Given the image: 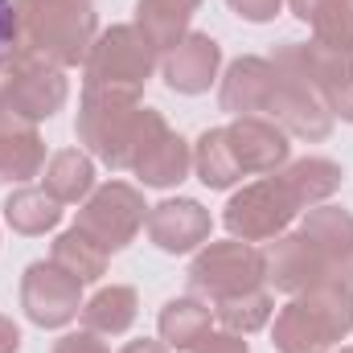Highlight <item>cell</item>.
Masks as SVG:
<instances>
[{
  "label": "cell",
  "mask_w": 353,
  "mask_h": 353,
  "mask_svg": "<svg viewBox=\"0 0 353 353\" xmlns=\"http://www.w3.org/2000/svg\"><path fill=\"white\" fill-rule=\"evenodd\" d=\"M83 288L87 283H79L54 259H37L21 275V308H25L29 325H37V329H66L79 321V312L87 304Z\"/></svg>",
  "instance_id": "obj_10"
},
{
  "label": "cell",
  "mask_w": 353,
  "mask_h": 353,
  "mask_svg": "<svg viewBox=\"0 0 353 353\" xmlns=\"http://www.w3.org/2000/svg\"><path fill=\"white\" fill-rule=\"evenodd\" d=\"M353 333V288L321 279L271 316L275 353H333Z\"/></svg>",
  "instance_id": "obj_2"
},
{
  "label": "cell",
  "mask_w": 353,
  "mask_h": 353,
  "mask_svg": "<svg viewBox=\"0 0 353 353\" xmlns=\"http://www.w3.org/2000/svg\"><path fill=\"white\" fill-rule=\"evenodd\" d=\"M337 353H353V345H341V350H337Z\"/></svg>",
  "instance_id": "obj_37"
},
{
  "label": "cell",
  "mask_w": 353,
  "mask_h": 353,
  "mask_svg": "<svg viewBox=\"0 0 353 353\" xmlns=\"http://www.w3.org/2000/svg\"><path fill=\"white\" fill-rule=\"evenodd\" d=\"M0 353H21V329L0 312Z\"/></svg>",
  "instance_id": "obj_34"
},
{
  "label": "cell",
  "mask_w": 353,
  "mask_h": 353,
  "mask_svg": "<svg viewBox=\"0 0 353 353\" xmlns=\"http://www.w3.org/2000/svg\"><path fill=\"white\" fill-rule=\"evenodd\" d=\"M50 259L62 267V271H70L79 283H99L103 275H107V251H99L94 243H90L83 230H62L58 239H54V247H50Z\"/></svg>",
  "instance_id": "obj_28"
},
{
  "label": "cell",
  "mask_w": 353,
  "mask_h": 353,
  "mask_svg": "<svg viewBox=\"0 0 353 353\" xmlns=\"http://www.w3.org/2000/svg\"><path fill=\"white\" fill-rule=\"evenodd\" d=\"M50 353H111V350H107V341H103L99 333L79 329V333H62V337L54 341V350H50Z\"/></svg>",
  "instance_id": "obj_32"
},
{
  "label": "cell",
  "mask_w": 353,
  "mask_h": 353,
  "mask_svg": "<svg viewBox=\"0 0 353 353\" xmlns=\"http://www.w3.org/2000/svg\"><path fill=\"white\" fill-rule=\"evenodd\" d=\"M157 333L161 341L176 353H193L210 333H214V308L197 296H173L161 316H157Z\"/></svg>",
  "instance_id": "obj_20"
},
{
  "label": "cell",
  "mask_w": 353,
  "mask_h": 353,
  "mask_svg": "<svg viewBox=\"0 0 353 353\" xmlns=\"http://www.w3.org/2000/svg\"><path fill=\"white\" fill-rule=\"evenodd\" d=\"M70 99V79L62 66L46 62L41 54L25 50L21 62L12 66L4 94H0V111L8 115H21L29 123H41V119H54Z\"/></svg>",
  "instance_id": "obj_9"
},
{
  "label": "cell",
  "mask_w": 353,
  "mask_h": 353,
  "mask_svg": "<svg viewBox=\"0 0 353 353\" xmlns=\"http://www.w3.org/2000/svg\"><path fill=\"white\" fill-rule=\"evenodd\" d=\"M161 79L173 94H205L222 79V46L210 33L189 29L173 50L161 58Z\"/></svg>",
  "instance_id": "obj_14"
},
{
  "label": "cell",
  "mask_w": 353,
  "mask_h": 353,
  "mask_svg": "<svg viewBox=\"0 0 353 353\" xmlns=\"http://www.w3.org/2000/svg\"><path fill=\"white\" fill-rule=\"evenodd\" d=\"M21 54H25V37H21L17 0H0V94H4V83H8L12 66L21 62Z\"/></svg>",
  "instance_id": "obj_30"
},
{
  "label": "cell",
  "mask_w": 353,
  "mask_h": 353,
  "mask_svg": "<svg viewBox=\"0 0 353 353\" xmlns=\"http://www.w3.org/2000/svg\"><path fill=\"white\" fill-rule=\"evenodd\" d=\"M271 62L300 79L308 90L321 94V103L329 107L333 119L341 123H353V54L350 50H333L325 41H283L275 46Z\"/></svg>",
  "instance_id": "obj_5"
},
{
  "label": "cell",
  "mask_w": 353,
  "mask_h": 353,
  "mask_svg": "<svg viewBox=\"0 0 353 353\" xmlns=\"http://www.w3.org/2000/svg\"><path fill=\"white\" fill-rule=\"evenodd\" d=\"M226 144L243 176H271L292 161V136L263 115H239L226 123Z\"/></svg>",
  "instance_id": "obj_12"
},
{
  "label": "cell",
  "mask_w": 353,
  "mask_h": 353,
  "mask_svg": "<svg viewBox=\"0 0 353 353\" xmlns=\"http://www.w3.org/2000/svg\"><path fill=\"white\" fill-rule=\"evenodd\" d=\"M263 263H267V288H275L283 296H300L312 283L333 279L325 259H321V251L300 230H288V234L271 239L263 247Z\"/></svg>",
  "instance_id": "obj_15"
},
{
  "label": "cell",
  "mask_w": 353,
  "mask_h": 353,
  "mask_svg": "<svg viewBox=\"0 0 353 353\" xmlns=\"http://www.w3.org/2000/svg\"><path fill=\"white\" fill-rule=\"evenodd\" d=\"M25 50L70 70L83 66L99 37V12L90 0H17Z\"/></svg>",
  "instance_id": "obj_3"
},
{
  "label": "cell",
  "mask_w": 353,
  "mask_h": 353,
  "mask_svg": "<svg viewBox=\"0 0 353 353\" xmlns=\"http://www.w3.org/2000/svg\"><path fill=\"white\" fill-rule=\"evenodd\" d=\"M79 316H83V329L99 333V337H123L136 325V316H140V296L128 283L99 288L87 304H83Z\"/></svg>",
  "instance_id": "obj_25"
},
{
  "label": "cell",
  "mask_w": 353,
  "mask_h": 353,
  "mask_svg": "<svg viewBox=\"0 0 353 353\" xmlns=\"http://www.w3.org/2000/svg\"><path fill=\"white\" fill-rule=\"evenodd\" d=\"M275 62L259 58V54H243L226 66V74L218 79V107L239 119V115H263L267 103H271V90H275Z\"/></svg>",
  "instance_id": "obj_16"
},
{
  "label": "cell",
  "mask_w": 353,
  "mask_h": 353,
  "mask_svg": "<svg viewBox=\"0 0 353 353\" xmlns=\"http://www.w3.org/2000/svg\"><path fill=\"white\" fill-rule=\"evenodd\" d=\"M4 222H8V230L12 234H25V239H41V234H50V230H58L62 226V201L58 197H50L41 185H17L8 197H4Z\"/></svg>",
  "instance_id": "obj_22"
},
{
  "label": "cell",
  "mask_w": 353,
  "mask_h": 353,
  "mask_svg": "<svg viewBox=\"0 0 353 353\" xmlns=\"http://www.w3.org/2000/svg\"><path fill=\"white\" fill-rule=\"evenodd\" d=\"M308 25H312L316 41L353 54V0H321Z\"/></svg>",
  "instance_id": "obj_29"
},
{
  "label": "cell",
  "mask_w": 353,
  "mask_h": 353,
  "mask_svg": "<svg viewBox=\"0 0 353 353\" xmlns=\"http://www.w3.org/2000/svg\"><path fill=\"white\" fill-rule=\"evenodd\" d=\"M279 181L288 185V193L296 197L300 210H312V205H325L341 189L345 169L329 157H300V161H288L279 169Z\"/></svg>",
  "instance_id": "obj_23"
},
{
  "label": "cell",
  "mask_w": 353,
  "mask_h": 353,
  "mask_svg": "<svg viewBox=\"0 0 353 353\" xmlns=\"http://www.w3.org/2000/svg\"><path fill=\"white\" fill-rule=\"evenodd\" d=\"M300 234L321 251L329 275L353 288V214L350 210L329 205V201L325 205H312V210H304Z\"/></svg>",
  "instance_id": "obj_17"
},
{
  "label": "cell",
  "mask_w": 353,
  "mask_h": 353,
  "mask_svg": "<svg viewBox=\"0 0 353 353\" xmlns=\"http://www.w3.org/2000/svg\"><path fill=\"white\" fill-rule=\"evenodd\" d=\"M148 210L152 205L144 201V193L136 185H128V181H103V185H94V193L79 205L74 230H83L99 251L119 255L144 230Z\"/></svg>",
  "instance_id": "obj_7"
},
{
  "label": "cell",
  "mask_w": 353,
  "mask_h": 353,
  "mask_svg": "<svg viewBox=\"0 0 353 353\" xmlns=\"http://www.w3.org/2000/svg\"><path fill=\"white\" fill-rule=\"evenodd\" d=\"M201 8V0H136V29L140 37L165 58L176 41L189 33L193 12Z\"/></svg>",
  "instance_id": "obj_21"
},
{
  "label": "cell",
  "mask_w": 353,
  "mask_h": 353,
  "mask_svg": "<svg viewBox=\"0 0 353 353\" xmlns=\"http://www.w3.org/2000/svg\"><path fill=\"white\" fill-rule=\"evenodd\" d=\"M316 4H321V0H288V8H292V17H296V21H304V25L312 21V12H316Z\"/></svg>",
  "instance_id": "obj_36"
},
{
  "label": "cell",
  "mask_w": 353,
  "mask_h": 353,
  "mask_svg": "<svg viewBox=\"0 0 353 353\" xmlns=\"http://www.w3.org/2000/svg\"><path fill=\"white\" fill-rule=\"evenodd\" d=\"M279 70V66H275ZM263 119L271 123H279L292 140H308V144H321V140H329V132H333V115H329V107L321 103V94L316 90H308L300 79H292V74H283L279 70V79H275V90H271V103H267Z\"/></svg>",
  "instance_id": "obj_13"
},
{
  "label": "cell",
  "mask_w": 353,
  "mask_h": 353,
  "mask_svg": "<svg viewBox=\"0 0 353 353\" xmlns=\"http://www.w3.org/2000/svg\"><path fill=\"white\" fill-rule=\"evenodd\" d=\"M46 169V140L37 123L0 111V181L4 185H25Z\"/></svg>",
  "instance_id": "obj_18"
},
{
  "label": "cell",
  "mask_w": 353,
  "mask_h": 353,
  "mask_svg": "<svg viewBox=\"0 0 353 353\" xmlns=\"http://www.w3.org/2000/svg\"><path fill=\"white\" fill-rule=\"evenodd\" d=\"M148 243L165 255H193L210 243L214 218L197 197H165L161 205L148 210Z\"/></svg>",
  "instance_id": "obj_11"
},
{
  "label": "cell",
  "mask_w": 353,
  "mask_h": 353,
  "mask_svg": "<svg viewBox=\"0 0 353 353\" xmlns=\"http://www.w3.org/2000/svg\"><path fill=\"white\" fill-rule=\"evenodd\" d=\"M267 288V263L263 247L243 243V239H222V243H205L201 251H193L189 263V296L218 304L243 292Z\"/></svg>",
  "instance_id": "obj_6"
},
{
  "label": "cell",
  "mask_w": 353,
  "mask_h": 353,
  "mask_svg": "<svg viewBox=\"0 0 353 353\" xmlns=\"http://www.w3.org/2000/svg\"><path fill=\"white\" fill-rule=\"evenodd\" d=\"M193 353H251V345H247V337H239V333H226V329H214L201 345Z\"/></svg>",
  "instance_id": "obj_33"
},
{
  "label": "cell",
  "mask_w": 353,
  "mask_h": 353,
  "mask_svg": "<svg viewBox=\"0 0 353 353\" xmlns=\"http://www.w3.org/2000/svg\"><path fill=\"white\" fill-rule=\"evenodd\" d=\"M288 0H226V8L239 17V21H251V25H267L283 12Z\"/></svg>",
  "instance_id": "obj_31"
},
{
  "label": "cell",
  "mask_w": 353,
  "mask_h": 353,
  "mask_svg": "<svg viewBox=\"0 0 353 353\" xmlns=\"http://www.w3.org/2000/svg\"><path fill=\"white\" fill-rule=\"evenodd\" d=\"M214 308V325H222L226 333H239V337H251L271 325L275 316V296L267 288H255V292H243V296H230V300H218L210 304Z\"/></svg>",
  "instance_id": "obj_27"
},
{
  "label": "cell",
  "mask_w": 353,
  "mask_h": 353,
  "mask_svg": "<svg viewBox=\"0 0 353 353\" xmlns=\"http://www.w3.org/2000/svg\"><path fill=\"white\" fill-rule=\"evenodd\" d=\"M193 173L205 189H234L243 169L234 165V152L226 144V128H205L193 140Z\"/></svg>",
  "instance_id": "obj_26"
},
{
  "label": "cell",
  "mask_w": 353,
  "mask_h": 353,
  "mask_svg": "<svg viewBox=\"0 0 353 353\" xmlns=\"http://www.w3.org/2000/svg\"><path fill=\"white\" fill-rule=\"evenodd\" d=\"M136 181L144 189H176L185 176L193 173V144L181 136V132H161L132 165Z\"/></svg>",
  "instance_id": "obj_19"
},
{
  "label": "cell",
  "mask_w": 353,
  "mask_h": 353,
  "mask_svg": "<svg viewBox=\"0 0 353 353\" xmlns=\"http://www.w3.org/2000/svg\"><path fill=\"white\" fill-rule=\"evenodd\" d=\"M157 70H161V54L140 37V29L111 25V29H99L83 62V90H115V94L140 99Z\"/></svg>",
  "instance_id": "obj_4"
},
{
  "label": "cell",
  "mask_w": 353,
  "mask_h": 353,
  "mask_svg": "<svg viewBox=\"0 0 353 353\" xmlns=\"http://www.w3.org/2000/svg\"><path fill=\"white\" fill-rule=\"evenodd\" d=\"M161 132H169V119L157 107H144L132 94L83 90V99H79V119H74L79 148L90 152L94 161H103L107 169H115V173H132L136 157Z\"/></svg>",
  "instance_id": "obj_1"
},
{
  "label": "cell",
  "mask_w": 353,
  "mask_h": 353,
  "mask_svg": "<svg viewBox=\"0 0 353 353\" xmlns=\"http://www.w3.org/2000/svg\"><path fill=\"white\" fill-rule=\"evenodd\" d=\"M41 189L58 197L62 205H83L94 193V157L83 148H62L46 161L41 169Z\"/></svg>",
  "instance_id": "obj_24"
},
{
  "label": "cell",
  "mask_w": 353,
  "mask_h": 353,
  "mask_svg": "<svg viewBox=\"0 0 353 353\" xmlns=\"http://www.w3.org/2000/svg\"><path fill=\"white\" fill-rule=\"evenodd\" d=\"M296 214H304V210L296 205V197L288 193L279 173H271L230 193V201L222 210V226L230 230V239H243V243L259 247V243H271V239L288 234Z\"/></svg>",
  "instance_id": "obj_8"
},
{
  "label": "cell",
  "mask_w": 353,
  "mask_h": 353,
  "mask_svg": "<svg viewBox=\"0 0 353 353\" xmlns=\"http://www.w3.org/2000/svg\"><path fill=\"white\" fill-rule=\"evenodd\" d=\"M119 353H173V350H169L161 337H157V341H152V337H140V341H128Z\"/></svg>",
  "instance_id": "obj_35"
}]
</instances>
